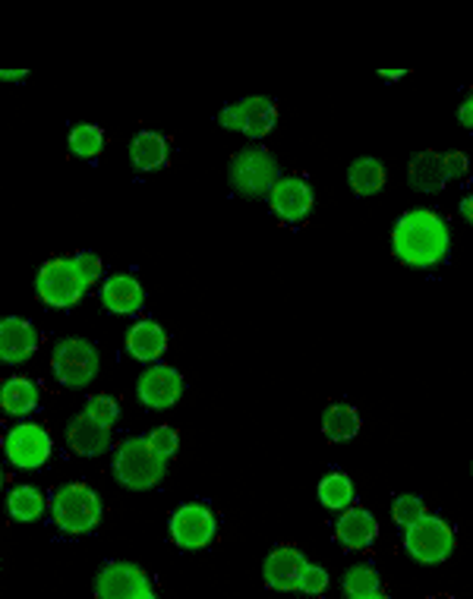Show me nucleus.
Returning a JSON list of instances; mask_svg holds the SVG:
<instances>
[{"mask_svg": "<svg viewBox=\"0 0 473 599\" xmlns=\"http://www.w3.org/2000/svg\"><path fill=\"white\" fill-rule=\"evenodd\" d=\"M449 249V218L436 212V209H426V206L410 209L392 228V253L407 268H417V271L436 268L439 263H446Z\"/></svg>", "mask_w": 473, "mask_h": 599, "instance_id": "obj_1", "label": "nucleus"}, {"mask_svg": "<svg viewBox=\"0 0 473 599\" xmlns=\"http://www.w3.org/2000/svg\"><path fill=\"white\" fill-rule=\"evenodd\" d=\"M114 477L130 492L155 489L167 477V457L152 448L148 435H130L114 452Z\"/></svg>", "mask_w": 473, "mask_h": 599, "instance_id": "obj_2", "label": "nucleus"}, {"mask_svg": "<svg viewBox=\"0 0 473 599\" xmlns=\"http://www.w3.org/2000/svg\"><path fill=\"white\" fill-rule=\"evenodd\" d=\"M51 518H54L57 530L67 536L92 533L101 524V499L86 482H64L51 496Z\"/></svg>", "mask_w": 473, "mask_h": 599, "instance_id": "obj_3", "label": "nucleus"}, {"mask_svg": "<svg viewBox=\"0 0 473 599\" xmlns=\"http://www.w3.org/2000/svg\"><path fill=\"white\" fill-rule=\"evenodd\" d=\"M282 168L278 158L265 145H246L240 148L228 165V184L243 199H262L278 184Z\"/></svg>", "mask_w": 473, "mask_h": 599, "instance_id": "obj_4", "label": "nucleus"}, {"mask_svg": "<svg viewBox=\"0 0 473 599\" xmlns=\"http://www.w3.org/2000/svg\"><path fill=\"white\" fill-rule=\"evenodd\" d=\"M35 290H38V300L51 310H73L86 297L89 285L73 256H57L38 268Z\"/></svg>", "mask_w": 473, "mask_h": 599, "instance_id": "obj_5", "label": "nucleus"}, {"mask_svg": "<svg viewBox=\"0 0 473 599\" xmlns=\"http://www.w3.org/2000/svg\"><path fill=\"white\" fill-rule=\"evenodd\" d=\"M101 369L98 347L86 337H61L51 351V373L64 388H86L95 382Z\"/></svg>", "mask_w": 473, "mask_h": 599, "instance_id": "obj_6", "label": "nucleus"}, {"mask_svg": "<svg viewBox=\"0 0 473 599\" xmlns=\"http://www.w3.org/2000/svg\"><path fill=\"white\" fill-rule=\"evenodd\" d=\"M404 550L420 565H442L454 552V530L439 514H426L404 530Z\"/></svg>", "mask_w": 473, "mask_h": 599, "instance_id": "obj_7", "label": "nucleus"}, {"mask_svg": "<svg viewBox=\"0 0 473 599\" xmlns=\"http://www.w3.org/2000/svg\"><path fill=\"white\" fill-rule=\"evenodd\" d=\"M218 123H221L224 130H231V133L250 136V140H265V136L275 130V123H278V108H275L272 98L265 96L240 98L234 104L221 108Z\"/></svg>", "mask_w": 473, "mask_h": 599, "instance_id": "obj_8", "label": "nucleus"}, {"mask_svg": "<svg viewBox=\"0 0 473 599\" xmlns=\"http://www.w3.org/2000/svg\"><path fill=\"white\" fill-rule=\"evenodd\" d=\"M95 599H158L152 580L133 562H105L95 575Z\"/></svg>", "mask_w": 473, "mask_h": 599, "instance_id": "obj_9", "label": "nucleus"}, {"mask_svg": "<svg viewBox=\"0 0 473 599\" xmlns=\"http://www.w3.org/2000/svg\"><path fill=\"white\" fill-rule=\"evenodd\" d=\"M51 452H54V439L38 423H20L3 435V455L10 457V464L20 470L45 467L51 461Z\"/></svg>", "mask_w": 473, "mask_h": 599, "instance_id": "obj_10", "label": "nucleus"}, {"mask_svg": "<svg viewBox=\"0 0 473 599\" xmlns=\"http://www.w3.org/2000/svg\"><path fill=\"white\" fill-rule=\"evenodd\" d=\"M170 530V540L180 546V550L196 552L206 550L218 533V521H215L212 508H206L202 502H184L167 521Z\"/></svg>", "mask_w": 473, "mask_h": 599, "instance_id": "obj_11", "label": "nucleus"}, {"mask_svg": "<svg viewBox=\"0 0 473 599\" xmlns=\"http://www.w3.org/2000/svg\"><path fill=\"white\" fill-rule=\"evenodd\" d=\"M265 199H268V209L282 221H287V224L307 221L312 206H316V192L309 187V180L297 177V174H282L278 184L272 187V192Z\"/></svg>", "mask_w": 473, "mask_h": 599, "instance_id": "obj_12", "label": "nucleus"}, {"mask_svg": "<svg viewBox=\"0 0 473 599\" xmlns=\"http://www.w3.org/2000/svg\"><path fill=\"white\" fill-rule=\"evenodd\" d=\"M180 395H184V376L165 363H152L136 382V398L142 408L148 410L174 408L180 401Z\"/></svg>", "mask_w": 473, "mask_h": 599, "instance_id": "obj_13", "label": "nucleus"}, {"mask_svg": "<svg viewBox=\"0 0 473 599\" xmlns=\"http://www.w3.org/2000/svg\"><path fill=\"white\" fill-rule=\"evenodd\" d=\"M307 555L294 546H278L268 552L265 565H262V577L268 590H282V594H300L304 590V577H307Z\"/></svg>", "mask_w": 473, "mask_h": 599, "instance_id": "obj_14", "label": "nucleus"}, {"mask_svg": "<svg viewBox=\"0 0 473 599\" xmlns=\"http://www.w3.org/2000/svg\"><path fill=\"white\" fill-rule=\"evenodd\" d=\"M38 332L23 315H7L0 319V363L7 366H23L25 359L38 351Z\"/></svg>", "mask_w": 473, "mask_h": 599, "instance_id": "obj_15", "label": "nucleus"}, {"mask_svg": "<svg viewBox=\"0 0 473 599\" xmlns=\"http://www.w3.org/2000/svg\"><path fill=\"white\" fill-rule=\"evenodd\" d=\"M334 536H338V543H341L344 550L351 552L370 550L378 540L376 514L366 511V508L351 504L348 511H341V518H338V524H334Z\"/></svg>", "mask_w": 473, "mask_h": 599, "instance_id": "obj_16", "label": "nucleus"}, {"mask_svg": "<svg viewBox=\"0 0 473 599\" xmlns=\"http://www.w3.org/2000/svg\"><path fill=\"white\" fill-rule=\"evenodd\" d=\"M67 445L76 455L98 457L111 452V430L95 423L92 417H86L82 410L67 423Z\"/></svg>", "mask_w": 473, "mask_h": 599, "instance_id": "obj_17", "label": "nucleus"}, {"mask_svg": "<svg viewBox=\"0 0 473 599\" xmlns=\"http://www.w3.org/2000/svg\"><path fill=\"white\" fill-rule=\"evenodd\" d=\"M98 297H101V307L114 315H133L145 303V290L133 275H111L108 281H101Z\"/></svg>", "mask_w": 473, "mask_h": 599, "instance_id": "obj_18", "label": "nucleus"}, {"mask_svg": "<svg viewBox=\"0 0 473 599\" xmlns=\"http://www.w3.org/2000/svg\"><path fill=\"white\" fill-rule=\"evenodd\" d=\"M165 351L167 332L158 322H152V319H142V322H136L127 332V354L133 359H140V363H155V359H162Z\"/></svg>", "mask_w": 473, "mask_h": 599, "instance_id": "obj_19", "label": "nucleus"}, {"mask_svg": "<svg viewBox=\"0 0 473 599\" xmlns=\"http://www.w3.org/2000/svg\"><path fill=\"white\" fill-rule=\"evenodd\" d=\"M407 184L410 190L417 192H439L449 184V174H446V162L439 152H417L410 162H407Z\"/></svg>", "mask_w": 473, "mask_h": 599, "instance_id": "obj_20", "label": "nucleus"}, {"mask_svg": "<svg viewBox=\"0 0 473 599\" xmlns=\"http://www.w3.org/2000/svg\"><path fill=\"white\" fill-rule=\"evenodd\" d=\"M170 158V145L162 133H152V130H142L133 136L130 143V165L133 170L142 174H152V170H162Z\"/></svg>", "mask_w": 473, "mask_h": 599, "instance_id": "obj_21", "label": "nucleus"}, {"mask_svg": "<svg viewBox=\"0 0 473 599\" xmlns=\"http://www.w3.org/2000/svg\"><path fill=\"white\" fill-rule=\"evenodd\" d=\"M42 404V388L35 382H29L23 376H13L0 385V408L10 417H29L32 410H38Z\"/></svg>", "mask_w": 473, "mask_h": 599, "instance_id": "obj_22", "label": "nucleus"}, {"mask_svg": "<svg viewBox=\"0 0 473 599\" xmlns=\"http://www.w3.org/2000/svg\"><path fill=\"white\" fill-rule=\"evenodd\" d=\"M47 499L45 492L38 489V486H13L10 489V496H7V514L13 518V521H23V524H32V521H38L42 514H45Z\"/></svg>", "mask_w": 473, "mask_h": 599, "instance_id": "obj_23", "label": "nucleus"}, {"mask_svg": "<svg viewBox=\"0 0 473 599\" xmlns=\"http://www.w3.org/2000/svg\"><path fill=\"white\" fill-rule=\"evenodd\" d=\"M348 184H351V190L356 196H376L385 187V165L373 158V155H360L351 162V168H348Z\"/></svg>", "mask_w": 473, "mask_h": 599, "instance_id": "obj_24", "label": "nucleus"}, {"mask_svg": "<svg viewBox=\"0 0 473 599\" xmlns=\"http://www.w3.org/2000/svg\"><path fill=\"white\" fill-rule=\"evenodd\" d=\"M322 432L329 435L331 442H351L360 432V413L351 404H329L322 413Z\"/></svg>", "mask_w": 473, "mask_h": 599, "instance_id": "obj_25", "label": "nucleus"}, {"mask_svg": "<svg viewBox=\"0 0 473 599\" xmlns=\"http://www.w3.org/2000/svg\"><path fill=\"white\" fill-rule=\"evenodd\" d=\"M319 502L326 504L329 511H348L354 504L356 492H354V479L348 474H329V477L319 479Z\"/></svg>", "mask_w": 473, "mask_h": 599, "instance_id": "obj_26", "label": "nucleus"}, {"mask_svg": "<svg viewBox=\"0 0 473 599\" xmlns=\"http://www.w3.org/2000/svg\"><path fill=\"white\" fill-rule=\"evenodd\" d=\"M341 590L348 599H363V597H376L382 594V577L373 565H351L344 572V580H341Z\"/></svg>", "mask_w": 473, "mask_h": 599, "instance_id": "obj_27", "label": "nucleus"}, {"mask_svg": "<svg viewBox=\"0 0 473 599\" xmlns=\"http://www.w3.org/2000/svg\"><path fill=\"white\" fill-rule=\"evenodd\" d=\"M70 152L76 158H98L105 152V130L95 126V123H76L70 130Z\"/></svg>", "mask_w": 473, "mask_h": 599, "instance_id": "obj_28", "label": "nucleus"}, {"mask_svg": "<svg viewBox=\"0 0 473 599\" xmlns=\"http://www.w3.org/2000/svg\"><path fill=\"white\" fill-rule=\"evenodd\" d=\"M429 511H426V502L420 499V496H414V492H404V496H398L395 499V504H392V518H395V524L402 530L414 528L420 518H426Z\"/></svg>", "mask_w": 473, "mask_h": 599, "instance_id": "obj_29", "label": "nucleus"}, {"mask_svg": "<svg viewBox=\"0 0 473 599\" xmlns=\"http://www.w3.org/2000/svg\"><path fill=\"white\" fill-rule=\"evenodd\" d=\"M82 413H86V417H92L95 423H101V426L114 430L120 420V404H118V398H111V395H95V398L86 401Z\"/></svg>", "mask_w": 473, "mask_h": 599, "instance_id": "obj_30", "label": "nucleus"}, {"mask_svg": "<svg viewBox=\"0 0 473 599\" xmlns=\"http://www.w3.org/2000/svg\"><path fill=\"white\" fill-rule=\"evenodd\" d=\"M148 442H152V448L162 457H167V461L177 455V448H180V435L170 430V426H158V430L148 432Z\"/></svg>", "mask_w": 473, "mask_h": 599, "instance_id": "obj_31", "label": "nucleus"}, {"mask_svg": "<svg viewBox=\"0 0 473 599\" xmlns=\"http://www.w3.org/2000/svg\"><path fill=\"white\" fill-rule=\"evenodd\" d=\"M329 584H331V577L322 565H309L307 577H304V590H300V594H307V597H322V594L329 590Z\"/></svg>", "mask_w": 473, "mask_h": 599, "instance_id": "obj_32", "label": "nucleus"}, {"mask_svg": "<svg viewBox=\"0 0 473 599\" xmlns=\"http://www.w3.org/2000/svg\"><path fill=\"white\" fill-rule=\"evenodd\" d=\"M73 259H76V265H79V271H82L86 285H89V288H95V285L101 281V271H105V265H101V259H98L95 253H89V249L76 253Z\"/></svg>", "mask_w": 473, "mask_h": 599, "instance_id": "obj_33", "label": "nucleus"}, {"mask_svg": "<svg viewBox=\"0 0 473 599\" xmlns=\"http://www.w3.org/2000/svg\"><path fill=\"white\" fill-rule=\"evenodd\" d=\"M442 162H446L449 180H464L468 170H471V158L464 152H442Z\"/></svg>", "mask_w": 473, "mask_h": 599, "instance_id": "obj_34", "label": "nucleus"}, {"mask_svg": "<svg viewBox=\"0 0 473 599\" xmlns=\"http://www.w3.org/2000/svg\"><path fill=\"white\" fill-rule=\"evenodd\" d=\"M458 120H461V126L473 130V92L468 96V101L461 104V111H458Z\"/></svg>", "mask_w": 473, "mask_h": 599, "instance_id": "obj_35", "label": "nucleus"}, {"mask_svg": "<svg viewBox=\"0 0 473 599\" xmlns=\"http://www.w3.org/2000/svg\"><path fill=\"white\" fill-rule=\"evenodd\" d=\"M461 215H464V221H468V224L473 228V192L461 199Z\"/></svg>", "mask_w": 473, "mask_h": 599, "instance_id": "obj_36", "label": "nucleus"}, {"mask_svg": "<svg viewBox=\"0 0 473 599\" xmlns=\"http://www.w3.org/2000/svg\"><path fill=\"white\" fill-rule=\"evenodd\" d=\"M25 79V73H0V82H23Z\"/></svg>", "mask_w": 473, "mask_h": 599, "instance_id": "obj_37", "label": "nucleus"}, {"mask_svg": "<svg viewBox=\"0 0 473 599\" xmlns=\"http://www.w3.org/2000/svg\"><path fill=\"white\" fill-rule=\"evenodd\" d=\"M378 76H382V79H385V82H395V79H402V76H404V70H395V73L382 70V73H378Z\"/></svg>", "mask_w": 473, "mask_h": 599, "instance_id": "obj_38", "label": "nucleus"}, {"mask_svg": "<svg viewBox=\"0 0 473 599\" xmlns=\"http://www.w3.org/2000/svg\"><path fill=\"white\" fill-rule=\"evenodd\" d=\"M3 482H7V470L0 467V489H3Z\"/></svg>", "mask_w": 473, "mask_h": 599, "instance_id": "obj_39", "label": "nucleus"}, {"mask_svg": "<svg viewBox=\"0 0 473 599\" xmlns=\"http://www.w3.org/2000/svg\"><path fill=\"white\" fill-rule=\"evenodd\" d=\"M363 599H388L385 594H376V597H363Z\"/></svg>", "mask_w": 473, "mask_h": 599, "instance_id": "obj_40", "label": "nucleus"}]
</instances>
